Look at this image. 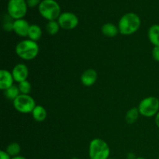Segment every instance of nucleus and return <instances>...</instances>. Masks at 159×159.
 I'll return each mask as SVG.
<instances>
[{
  "mask_svg": "<svg viewBox=\"0 0 159 159\" xmlns=\"http://www.w3.org/2000/svg\"><path fill=\"white\" fill-rule=\"evenodd\" d=\"M152 57L156 61L159 62V46H155L152 50Z\"/></svg>",
  "mask_w": 159,
  "mask_h": 159,
  "instance_id": "obj_24",
  "label": "nucleus"
},
{
  "mask_svg": "<svg viewBox=\"0 0 159 159\" xmlns=\"http://www.w3.org/2000/svg\"><path fill=\"white\" fill-rule=\"evenodd\" d=\"M135 159H146V158H142V157H139V158H135Z\"/></svg>",
  "mask_w": 159,
  "mask_h": 159,
  "instance_id": "obj_28",
  "label": "nucleus"
},
{
  "mask_svg": "<svg viewBox=\"0 0 159 159\" xmlns=\"http://www.w3.org/2000/svg\"><path fill=\"white\" fill-rule=\"evenodd\" d=\"M30 26V24L24 19L16 20L13 23V32L21 37H27Z\"/></svg>",
  "mask_w": 159,
  "mask_h": 159,
  "instance_id": "obj_10",
  "label": "nucleus"
},
{
  "mask_svg": "<svg viewBox=\"0 0 159 159\" xmlns=\"http://www.w3.org/2000/svg\"><path fill=\"white\" fill-rule=\"evenodd\" d=\"M108 159H113V158H108Z\"/></svg>",
  "mask_w": 159,
  "mask_h": 159,
  "instance_id": "obj_29",
  "label": "nucleus"
},
{
  "mask_svg": "<svg viewBox=\"0 0 159 159\" xmlns=\"http://www.w3.org/2000/svg\"><path fill=\"white\" fill-rule=\"evenodd\" d=\"M12 159H26L25 157L23 156H20V155H17V156H15V157H12Z\"/></svg>",
  "mask_w": 159,
  "mask_h": 159,
  "instance_id": "obj_27",
  "label": "nucleus"
},
{
  "mask_svg": "<svg viewBox=\"0 0 159 159\" xmlns=\"http://www.w3.org/2000/svg\"><path fill=\"white\" fill-rule=\"evenodd\" d=\"M32 116L37 122H42L47 117V110L43 106L37 105L32 112Z\"/></svg>",
  "mask_w": 159,
  "mask_h": 159,
  "instance_id": "obj_15",
  "label": "nucleus"
},
{
  "mask_svg": "<svg viewBox=\"0 0 159 159\" xmlns=\"http://www.w3.org/2000/svg\"><path fill=\"white\" fill-rule=\"evenodd\" d=\"M0 159H12V158L6 151H1L0 152Z\"/></svg>",
  "mask_w": 159,
  "mask_h": 159,
  "instance_id": "obj_25",
  "label": "nucleus"
},
{
  "mask_svg": "<svg viewBox=\"0 0 159 159\" xmlns=\"http://www.w3.org/2000/svg\"><path fill=\"white\" fill-rule=\"evenodd\" d=\"M26 0H9L7 5L8 14L14 20L23 19L27 12Z\"/></svg>",
  "mask_w": 159,
  "mask_h": 159,
  "instance_id": "obj_6",
  "label": "nucleus"
},
{
  "mask_svg": "<svg viewBox=\"0 0 159 159\" xmlns=\"http://www.w3.org/2000/svg\"><path fill=\"white\" fill-rule=\"evenodd\" d=\"M28 37L30 40L37 42L42 37V30L40 26L37 24H31L30 26L29 32H28Z\"/></svg>",
  "mask_w": 159,
  "mask_h": 159,
  "instance_id": "obj_16",
  "label": "nucleus"
},
{
  "mask_svg": "<svg viewBox=\"0 0 159 159\" xmlns=\"http://www.w3.org/2000/svg\"><path fill=\"white\" fill-rule=\"evenodd\" d=\"M139 115L141 114H140L138 107H133V108L130 109V110L127 112V113H126V122L128 124H134V123L138 120Z\"/></svg>",
  "mask_w": 159,
  "mask_h": 159,
  "instance_id": "obj_17",
  "label": "nucleus"
},
{
  "mask_svg": "<svg viewBox=\"0 0 159 159\" xmlns=\"http://www.w3.org/2000/svg\"><path fill=\"white\" fill-rule=\"evenodd\" d=\"M15 82L12 72L7 70L2 69L0 71V89L3 91L13 85Z\"/></svg>",
  "mask_w": 159,
  "mask_h": 159,
  "instance_id": "obj_12",
  "label": "nucleus"
},
{
  "mask_svg": "<svg viewBox=\"0 0 159 159\" xmlns=\"http://www.w3.org/2000/svg\"><path fill=\"white\" fill-rule=\"evenodd\" d=\"M20 95V89H19L18 85H13L11 87H9V89H6L4 91V96H6V99H8L9 100H11L13 102L17 97Z\"/></svg>",
  "mask_w": 159,
  "mask_h": 159,
  "instance_id": "obj_18",
  "label": "nucleus"
},
{
  "mask_svg": "<svg viewBox=\"0 0 159 159\" xmlns=\"http://www.w3.org/2000/svg\"><path fill=\"white\" fill-rule=\"evenodd\" d=\"M57 20L60 27L66 30L75 29L79 25V18L75 14L71 12H61Z\"/></svg>",
  "mask_w": 159,
  "mask_h": 159,
  "instance_id": "obj_8",
  "label": "nucleus"
},
{
  "mask_svg": "<svg viewBox=\"0 0 159 159\" xmlns=\"http://www.w3.org/2000/svg\"><path fill=\"white\" fill-rule=\"evenodd\" d=\"M12 75L13 76L14 81L20 83L27 79L28 75H29V70L25 64H17L12 68Z\"/></svg>",
  "mask_w": 159,
  "mask_h": 159,
  "instance_id": "obj_9",
  "label": "nucleus"
},
{
  "mask_svg": "<svg viewBox=\"0 0 159 159\" xmlns=\"http://www.w3.org/2000/svg\"><path fill=\"white\" fill-rule=\"evenodd\" d=\"M12 102L16 110L23 114L32 113L33 110L37 106L34 98L30 95L20 94Z\"/></svg>",
  "mask_w": 159,
  "mask_h": 159,
  "instance_id": "obj_7",
  "label": "nucleus"
},
{
  "mask_svg": "<svg viewBox=\"0 0 159 159\" xmlns=\"http://www.w3.org/2000/svg\"><path fill=\"white\" fill-rule=\"evenodd\" d=\"M141 26V19L134 12H127L121 16L118 23L120 34L131 35L136 33Z\"/></svg>",
  "mask_w": 159,
  "mask_h": 159,
  "instance_id": "obj_1",
  "label": "nucleus"
},
{
  "mask_svg": "<svg viewBox=\"0 0 159 159\" xmlns=\"http://www.w3.org/2000/svg\"><path fill=\"white\" fill-rule=\"evenodd\" d=\"M158 159H159V157H158Z\"/></svg>",
  "mask_w": 159,
  "mask_h": 159,
  "instance_id": "obj_30",
  "label": "nucleus"
},
{
  "mask_svg": "<svg viewBox=\"0 0 159 159\" xmlns=\"http://www.w3.org/2000/svg\"><path fill=\"white\" fill-rule=\"evenodd\" d=\"M110 149L108 144L101 138L92 140L89 146V155L90 159H108Z\"/></svg>",
  "mask_w": 159,
  "mask_h": 159,
  "instance_id": "obj_3",
  "label": "nucleus"
},
{
  "mask_svg": "<svg viewBox=\"0 0 159 159\" xmlns=\"http://www.w3.org/2000/svg\"><path fill=\"white\" fill-rule=\"evenodd\" d=\"M101 31L102 34L107 37H115L120 33L118 26H116L112 23H107L102 25Z\"/></svg>",
  "mask_w": 159,
  "mask_h": 159,
  "instance_id": "obj_13",
  "label": "nucleus"
},
{
  "mask_svg": "<svg viewBox=\"0 0 159 159\" xmlns=\"http://www.w3.org/2000/svg\"><path fill=\"white\" fill-rule=\"evenodd\" d=\"M18 87L19 89H20V94L23 95H30V93L32 89V85H31L30 82L27 80L20 82Z\"/></svg>",
  "mask_w": 159,
  "mask_h": 159,
  "instance_id": "obj_22",
  "label": "nucleus"
},
{
  "mask_svg": "<svg viewBox=\"0 0 159 159\" xmlns=\"http://www.w3.org/2000/svg\"><path fill=\"white\" fill-rule=\"evenodd\" d=\"M148 40L155 46H159V24H154L148 31Z\"/></svg>",
  "mask_w": 159,
  "mask_h": 159,
  "instance_id": "obj_14",
  "label": "nucleus"
},
{
  "mask_svg": "<svg viewBox=\"0 0 159 159\" xmlns=\"http://www.w3.org/2000/svg\"><path fill=\"white\" fill-rule=\"evenodd\" d=\"M41 2V0H26L28 7L34 8L36 6H39V5Z\"/></svg>",
  "mask_w": 159,
  "mask_h": 159,
  "instance_id": "obj_23",
  "label": "nucleus"
},
{
  "mask_svg": "<svg viewBox=\"0 0 159 159\" xmlns=\"http://www.w3.org/2000/svg\"><path fill=\"white\" fill-rule=\"evenodd\" d=\"M40 16L48 21L57 20L61 15V7L55 0H42L38 6Z\"/></svg>",
  "mask_w": 159,
  "mask_h": 159,
  "instance_id": "obj_4",
  "label": "nucleus"
},
{
  "mask_svg": "<svg viewBox=\"0 0 159 159\" xmlns=\"http://www.w3.org/2000/svg\"><path fill=\"white\" fill-rule=\"evenodd\" d=\"M20 151H21V148H20V144L17 142H12L7 146L6 152L11 157H15L19 155Z\"/></svg>",
  "mask_w": 159,
  "mask_h": 159,
  "instance_id": "obj_20",
  "label": "nucleus"
},
{
  "mask_svg": "<svg viewBox=\"0 0 159 159\" xmlns=\"http://www.w3.org/2000/svg\"><path fill=\"white\" fill-rule=\"evenodd\" d=\"M97 72L93 68H89L85 70L81 75V82L85 86L89 87L94 85L97 80Z\"/></svg>",
  "mask_w": 159,
  "mask_h": 159,
  "instance_id": "obj_11",
  "label": "nucleus"
},
{
  "mask_svg": "<svg viewBox=\"0 0 159 159\" xmlns=\"http://www.w3.org/2000/svg\"><path fill=\"white\" fill-rule=\"evenodd\" d=\"M60 28V25H59L57 20L48 21L46 25V31L50 35H55L56 34L58 33Z\"/></svg>",
  "mask_w": 159,
  "mask_h": 159,
  "instance_id": "obj_19",
  "label": "nucleus"
},
{
  "mask_svg": "<svg viewBox=\"0 0 159 159\" xmlns=\"http://www.w3.org/2000/svg\"><path fill=\"white\" fill-rule=\"evenodd\" d=\"M39 45L37 42L30 39L19 42L15 48L16 55L23 60L30 61L35 58L39 54Z\"/></svg>",
  "mask_w": 159,
  "mask_h": 159,
  "instance_id": "obj_2",
  "label": "nucleus"
},
{
  "mask_svg": "<svg viewBox=\"0 0 159 159\" xmlns=\"http://www.w3.org/2000/svg\"><path fill=\"white\" fill-rule=\"evenodd\" d=\"M140 114L145 117L156 116L159 112V99L155 96H148L140 102L138 107Z\"/></svg>",
  "mask_w": 159,
  "mask_h": 159,
  "instance_id": "obj_5",
  "label": "nucleus"
},
{
  "mask_svg": "<svg viewBox=\"0 0 159 159\" xmlns=\"http://www.w3.org/2000/svg\"><path fill=\"white\" fill-rule=\"evenodd\" d=\"M13 23L14 20L8 14L7 16L4 17L3 19V24L2 27L3 30L6 32H11L13 31Z\"/></svg>",
  "mask_w": 159,
  "mask_h": 159,
  "instance_id": "obj_21",
  "label": "nucleus"
},
{
  "mask_svg": "<svg viewBox=\"0 0 159 159\" xmlns=\"http://www.w3.org/2000/svg\"><path fill=\"white\" fill-rule=\"evenodd\" d=\"M155 124H156L157 127L159 128V112L158 113L156 114V116H155Z\"/></svg>",
  "mask_w": 159,
  "mask_h": 159,
  "instance_id": "obj_26",
  "label": "nucleus"
}]
</instances>
